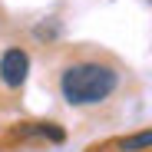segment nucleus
I'll return each instance as SVG.
<instances>
[{
	"label": "nucleus",
	"mask_w": 152,
	"mask_h": 152,
	"mask_svg": "<svg viewBox=\"0 0 152 152\" xmlns=\"http://www.w3.org/2000/svg\"><path fill=\"white\" fill-rule=\"evenodd\" d=\"M27 69H30V60L23 50H7L4 60H0V80H4L10 89L23 86V80H27Z\"/></svg>",
	"instance_id": "2"
},
{
	"label": "nucleus",
	"mask_w": 152,
	"mask_h": 152,
	"mask_svg": "<svg viewBox=\"0 0 152 152\" xmlns=\"http://www.w3.org/2000/svg\"><path fill=\"white\" fill-rule=\"evenodd\" d=\"M23 132H33V136H46V139H53V142H63L66 139V132L63 129H56V126H27V129H23Z\"/></svg>",
	"instance_id": "4"
},
{
	"label": "nucleus",
	"mask_w": 152,
	"mask_h": 152,
	"mask_svg": "<svg viewBox=\"0 0 152 152\" xmlns=\"http://www.w3.org/2000/svg\"><path fill=\"white\" fill-rule=\"evenodd\" d=\"M149 4H152V0H149Z\"/></svg>",
	"instance_id": "5"
},
{
	"label": "nucleus",
	"mask_w": 152,
	"mask_h": 152,
	"mask_svg": "<svg viewBox=\"0 0 152 152\" xmlns=\"http://www.w3.org/2000/svg\"><path fill=\"white\" fill-rule=\"evenodd\" d=\"M149 145H152V129L136 132V136H129V139H122V142H119L122 152H139V149H149Z\"/></svg>",
	"instance_id": "3"
},
{
	"label": "nucleus",
	"mask_w": 152,
	"mask_h": 152,
	"mask_svg": "<svg viewBox=\"0 0 152 152\" xmlns=\"http://www.w3.org/2000/svg\"><path fill=\"white\" fill-rule=\"evenodd\" d=\"M119 83V76L113 66L106 63H93V60H83V63H69L60 76V93L69 106H96L103 99L113 96Z\"/></svg>",
	"instance_id": "1"
}]
</instances>
